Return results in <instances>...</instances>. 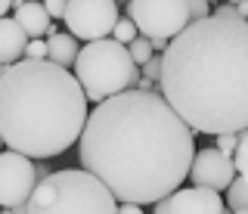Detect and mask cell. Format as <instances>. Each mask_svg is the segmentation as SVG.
<instances>
[{"instance_id":"obj_1","label":"cell","mask_w":248,"mask_h":214,"mask_svg":"<svg viewBox=\"0 0 248 214\" xmlns=\"http://www.w3.org/2000/svg\"><path fill=\"white\" fill-rule=\"evenodd\" d=\"M78 158L121 205H158L180 189L196 162V134L161 93H127L90 112Z\"/></svg>"},{"instance_id":"obj_2","label":"cell","mask_w":248,"mask_h":214,"mask_svg":"<svg viewBox=\"0 0 248 214\" xmlns=\"http://www.w3.org/2000/svg\"><path fill=\"white\" fill-rule=\"evenodd\" d=\"M161 59L158 93L192 134L248 131V19L214 13L192 22Z\"/></svg>"},{"instance_id":"obj_3","label":"cell","mask_w":248,"mask_h":214,"mask_svg":"<svg viewBox=\"0 0 248 214\" xmlns=\"http://www.w3.org/2000/svg\"><path fill=\"white\" fill-rule=\"evenodd\" d=\"M90 121L87 93L68 68L22 59L0 68V137L25 158H53L81 143Z\"/></svg>"},{"instance_id":"obj_4","label":"cell","mask_w":248,"mask_h":214,"mask_svg":"<svg viewBox=\"0 0 248 214\" xmlns=\"http://www.w3.org/2000/svg\"><path fill=\"white\" fill-rule=\"evenodd\" d=\"M118 208L108 186L84 168L53 171L28 202V214H118Z\"/></svg>"},{"instance_id":"obj_5","label":"cell","mask_w":248,"mask_h":214,"mask_svg":"<svg viewBox=\"0 0 248 214\" xmlns=\"http://www.w3.org/2000/svg\"><path fill=\"white\" fill-rule=\"evenodd\" d=\"M75 78L81 81L87 99L103 106L108 99L127 93V90H137L143 68L134 62V56L124 44H118L115 37H106L96 44H84L75 65Z\"/></svg>"},{"instance_id":"obj_6","label":"cell","mask_w":248,"mask_h":214,"mask_svg":"<svg viewBox=\"0 0 248 214\" xmlns=\"http://www.w3.org/2000/svg\"><path fill=\"white\" fill-rule=\"evenodd\" d=\"M127 19L149 41H174L192 25L189 3L180 0H134L127 3Z\"/></svg>"},{"instance_id":"obj_7","label":"cell","mask_w":248,"mask_h":214,"mask_svg":"<svg viewBox=\"0 0 248 214\" xmlns=\"http://www.w3.org/2000/svg\"><path fill=\"white\" fill-rule=\"evenodd\" d=\"M118 22H121V6L112 0H75V3H68L65 13L68 34L87 44L106 41L108 34H115Z\"/></svg>"},{"instance_id":"obj_8","label":"cell","mask_w":248,"mask_h":214,"mask_svg":"<svg viewBox=\"0 0 248 214\" xmlns=\"http://www.w3.org/2000/svg\"><path fill=\"white\" fill-rule=\"evenodd\" d=\"M37 183H41L37 180V165L31 158L19 155L13 149H6L0 155V205L3 208L16 211L22 205H28Z\"/></svg>"},{"instance_id":"obj_9","label":"cell","mask_w":248,"mask_h":214,"mask_svg":"<svg viewBox=\"0 0 248 214\" xmlns=\"http://www.w3.org/2000/svg\"><path fill=\"white\" fill-rule=\"evenodd\" d=\"M236 177H239V171H236V165H232V158L223 155L220 149L208 146V149H199L196 152V162H192V171H189L192 186L223 193V189L232 186V180H236Z\"/></svg>"},{"instance_id":"obj_10","label":"cell","mask_w":248,"mask_h":214,"mask_svg":"<svg viewBox=\"0 0 248 214\" xmlns=\"http://www.w3.org/2000/svg\"><path fill=\"white\" fill-rule=\"evenodd\" d=\"M155 214H230V208H223V196L214 189H177L174 196H168L165 202L155 205Z\"/></svg>"},{"instance_id":"obj_11","label":"cell","mask_w":248,"mask_h":214,"mask_svg":"<svg viewBox=\"0 0 248 214\" xmlns=\"http://www.w3.org/2000/svg\"><path fill=\"white\" fill-rule=\"evenodd\" d=\"M28 44H31V37L19 22L0 19V62H3V68L22 62L28 56Z\"/></svg>"},{"instance_id":"obj_12","label":"cell","mask_w":248,"mask_h":214,"mask_svg":"<svg viewBox=\"0 0 248 214\" xmlns=\"http://www.w3.org/2000/svg\"><path fill=\"white\" fill-rule=\"evenodd\" d=\"M16 22L28 31L31 41H44V37L56 34V25L50 22V13H46V3H34V0H22L16 3Z\"/></svg>"},{"instance_id":"obj_13","label":"cell","mask_w":248,"mask_h":214,"mask_svg":"<svg viewBox=\"0 0 248 214\" xmlns=\"http://www.w3.org/2000/svg\"><path fill=\"white\" fill-rule=\"evenodd\" d=\"M46 44H50V62L53 65H62V68L78 65V56H81V50H84V47H78V37L53 34V37H46Z\"/></svg>"},{"instance_id":"obj_14","label":"cell","mask_w":248,"mask_h":214,"mask_svg":"<svg viewBox=\"0 0 248 214\" xmlns=\"http://www.w3.org/2000/svg\"><path fill=\"white\" fill-rule=\"evenodd\" d=\"M227 208L232 214L248 211V174H239V177L232 180V186L227 189Z\"/></svg>"},{"instance_id":"obj_15","label":"cell","mask_w":248,"mask_h":214,"mask_svg":"<svg viewBox=\"0 0 248 214\" xmlns=\"http://www.w3.org/2000/svg\"><path fill=\"white\" fill-rule=\"evenodd\" d=\"M127 50H130V56H134V62H137L140 68H143V65H146V62H149V59L155 56V50H152V41H149V37H143V34H140V37H137L134 44H130Z\"/></svg>"},{"instance_id":"obj_16","label":"cell","mask_w":248,"mask_h":214,"mask_svg":"<svg viewBox=\"0 0 248 214\" xmlns=\"http://www.w3.org/2000/svg\"><path fill=\"white\" fill-rule=\"evenodd\" d=\"M112 37H115L118 44H124V47H130V44L140 37V28L134 25V19H121L118 25H115V34H112Z\"/></svg>"},{"instance_id":"obj_17","label":"cell","mask_w":248,"mask_h":214,"mask_svg":"<svg viewBox=\"0 0 248 214\" xmlns=\"http://www.w3.org/2000/svg\"><path fill=\"white\" fill-rule=\"evenodd\" d=\"M161 68H165V59H161V56H152L149 62L143 65V78L152 81L155 87H158V84H161Z\"/></svg>"},{"instance_id":"obj_18","label":"cell","mask_w":248,"mask_h":214,"mask_svg":"<svg viewBox=\"0 0 248 214\" xmlns=\"http://www.w3.org/2000/svg\"><path fill=\"white\" fill-rule=\"evenodd\" d=\"M214 149H220L223 155H236V149H239V134H223V137H217L214 140Z\"/></svg>"},{"instance_id":"obj_19","label":"cell","mask_w":248,"mask_h":214,"mask_svg":"<svg viewBox=\"0 0 248 214\" xmlns=\"http://www.w3.org/2000/svg\"><path fill=\"white\" fill-rule=\"evenodd\" d=\"M189 16H192V22H202V19L214 16L211 3H205V0H192V3H189Z\"/></svg>"},{"instance_id":"obj_20","label":"cell","mask_w":248,"mask_h":214,"mask_svg":"<svg viewBox=\"0 0 248 214\" xmlns=\"http://www.w3.org/2000/svg\"><path fill=\"white\" fill-rule=\"evenodd\" d=\"M232 165H236L239 174H248V143H239L236 155H232Z\"/></svg>"},{"instance_id":"obj_21","label":"cell","mask_w":248,"mask_h":214,"mask_svg":"<svg viewBox=\"0 0 248 214\" xmlns=\"http://www.w3.org/2000/svg\"><path fill=\"white\" fill-rule=\"evenodd\" d=\"M46 13H50V16H56V19H65V13H68V3L50 0V3H46Z\"/></svg>"},{"instance_id":"obj_22","label":"cell","mask_w":248,"mask_h":214,"mask_svg":"<svg viewBox=\"0 0 248 214\" xmlns=\"http://www.w3.org/2000/svg\"><path fill=\"white\" fill-rule=\"evenodd\" d=\"M232 6H236V16L239 19H248V0H236Z\"/></svg>"},{"instance_id":"obj_23","label":"cell","mask_w":248,"mask_h":214,"mask_svg":"<svg viewBox=\"0 0 248 214\" xmlns=\"http://www.w3.org/2000/svg\"><path fill=\"white\" fill-rule=\"evenodd\" d=\"M118 214H143V208H140V205H121Z\"/></svg>"},{"instance_id":"obj_24","label":"cell","mask_w":248,"mask_h":214,"mask_svg":"<svg viewBox=\"0 0 248 214\" xmlns=\"http://www.w3.org/2000/svg\"><path fill=\"white\" fill-rule=\"evenodd\" d=\"M0 214H16V211H10V208H3V211H0Z\"/></svg>"},{"instance_id":"obj_25","label":"cell","mask_w":248,"mask_h":214,"mask_svg":"<svg viewBox=\"0 0 248 214\" xmlns=\"http://www.w3.org/2000/svg\"><path fill=\"white\" fill-rule=\"evenodd\" d=\"M239 214H248V211H239Z\"/></svg>"}]
</instances>
